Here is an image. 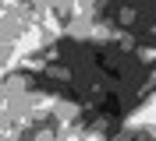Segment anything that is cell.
Instances as JSON below:
<instances>
[{
    "instance_id": "cell-1",
    "label": "cell",
    "mask_w": 156,
    "mask_h": 141,
    "mask_svg": "<svg viewBox=\"0 0 156 141\" xmlns=\"http://www.w3.org/2000/svg\"><path fill=\"white\" fill-rule=\"evenodd\" d=\"M0 21H4V11H0Z\"/></svg>"
}]
</instances>
